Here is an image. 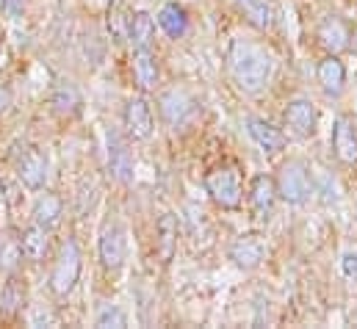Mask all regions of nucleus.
<instances>
[{"label":"nucleus","mask_w":357,"mask_h":329,"mask_svg":"<svg viewBox=\"0 0 357 329\" xmlns=\"http://www.w3.org/2000/svg\"><path fill=\"white\" fill-rule=\"evenodd\" d=\"M227 61H230L233 81L238 83V89L247 91V94H258L271 81V72H274L271 53L266 47L250 42V39H233Z\"/></svg>","instance_id":"nucleus-1"},{"label":"nucleus","mask_w":357,"mask_h":329,"mask_svg":"<svg viewBox=\"0 0 357 329\" xmlns=\"http://www.w3.org/2000/svg\"><path fill=\"white\" fill-rule=\"evenodd\" d=\"M81 271H84V254L78 241L70 236L61 249H59V257L53 263V271H50V291L56 296H70L81 280Z\"/></svg>","instance_id":"nucleus-2"},{"label":"nucleus","mask_w":357,"mask_h":329,"mask_svg":"<svg viewBox=\"0 0 357 329\" xmlns=\"http://www.w3.org/2000/svg\"><path fill=\"white\" fill-rule=\"evenodd\" d=\"M274 185H277V197L285 199L288 205H305L313 194V177L305 161H288L280 166Z\"/></svg>","instance_id":"nucleus-3"},{"label":"nucleus","mask_w":357,"mask_h":329,"mask_svg":"<svg viewBox=\"0 0 357 329\" xmlns=\"http://www.w3.org/2000/svg\"><path fill=\"white\" fill-rule=\"evenodd\" d=\"M205 191H208V197H211L219 208H225V211L241 208V197H244V191H241V177H238V171L230 169V166H219V169L208 171V174H205Z\"/></svg>","instance_id":"nucleus-4"},{"label":"nucleus","mask_w":357,"mask_h":329,"mask_svg":"<svg viewBox=\"0 0 357 329\" xmlns=\"http://www.w3.org/2000/svg\"><path fill=\"white\" fill-rule=\"evenodd\" d=\"M158 111L164 116V122L178 130L191 122V116L197 114V100L185 91V89H167L158 94Z\"/></svg>","instance_id":"nucleus-5"},{"label":"nucleus","mask_w":357,"mask_h":329,"mask_svg":"<svg viewBox=\"0 0 357 329\" xmlns=\"http://www.w3.org/2000/svg\"><path fill=\"white\" fill-rule=\"evenodd\" d=\"M50 174V161L39 147H25L17 158V177L25 188L31 191H42Z\"/></svg>","instance_id":"nucleus-6"},{"label":"nucleus","mask_w":357,"mask_h":329,"mask_svg":"<svg viewBox=\"0 0 357 329\" xmlns=\"http://www.w3.org/2000/svg\"><path fill=\"white\" fill-rule=\"evenodd\" d=\"M97 254H100V263L102 268L108 271H119L125 266V257H128V236L119 224H105L102 233H100V241H97Z\"/></svg>","instance_id":"nucleus-7"},{"label":"nucleus","mask_w":357,"mask_h":329,"mask_svg":"<svg viewBox=\"0 0 357 329\" xmlns=\"http://www.w3.org/2000/svg\"><path fill=\"white\" fill-rule=\"evenodd\" d=\"M282 119H285V128H288L296 139H310V136L316 133V128H319L316 105H313L310 100H305V97L291 100V102L285 105Z\"/></svg>","instance_id":"nucleus-8"},{"label":"nucleus","mask_w":357,"mask_h":329,"mask_svg":"<svg viewBox=\"0 0 357 329\" xmlns=\"http://www.w3.org/2000/svg\"><path fill=\"white\" fill-rule=\"evenodd\" d=\"M122 122H125V130L130 139L136 141H147L155 130V122H153V108L144 97H130L125 102V114H122Z\"/></svg>","instance_id":"nucleus-9"},{"label":"nucleus","mask_w":357,"mask_h":329,"mask_svg":"<svg viewBox=\"0 0 357 329\" xmlns=\"http://www.w3.org/2000/svg\"><path fill=\"white\" fill-rule=\"evenodd\" d=\"M133 169H136V161H133L128 141L116 130H111L108 133V171H111V177L128 185L133 180Z\"/></svg>","instance_id":"nucleus-10"},{"label":"nucleus","mask_w":357,"mask_h":329,"mask_svg":"<svg viewBox=\"0 0 357 329\" xmlns=\"http://www.w3.org/2000/svg\"><path fill=\"white\" fill-rule=\"evenodd\" d=\"M247 133L266 155H280L285 150V133L261 116H247Z\"/></svg>","instance_id":"nucleus-11"},{"label":"nucleus","mask_w":357,"mask_h":329,"mask_svg":"<svg viewBox=\"0 0 357 329\" xmlns=\"http://www.w3.org/2000/svg\"><path fill=\"white\" fill-rule=\"evenodd\" d=\"M264 257H266V244L261 236H241L230 247V260L244 271L258 268L264 263Z\"/></svg>","instance_id":"nucleus-12"},{"label":"nucleus","mask_w":357,"mask_h":329,"mask_svg":"<svg viewBox=\"0 0 357 329\" xmlns=\"http://www.w3.org/2000/svg\"><path fill=\"white\" fill-rule=\"evenodd\" d=\"M333 150H335V158L341 164H357V130L347 116H338L333 125Z\"/></svg>","instance_id":"nucleus-13"},{"label":"nucleus","mask_w":357,"mask_h":329,"mask_svg":"<svg viewBox=\"0 0 357 329\" xmlns=\"http://www.w3.org/2000/svg\"><path fill=\"white\" fill-rule=\"evenodd\" d=\"M349 39H352V31L347 28L344 20H338V17H324V20L319 22V42L324 45L327 53L338 56V53L349 50V47H352Z\"/></svg>","instance_id":"nucleus-14"},{"label":"nucleus","mask_w":357,"mask_h":329,"mask_svg":"<svg viewBox=\"0 0 357 329\" xmlns=\"http://www.w3.org/2000/svg\"><path fill=\"white\" fill-rule=\"evenodd\" d=\"M61 216H64V202L59 194H39V199L33 202V211H31V222L45 227V230H56L61 224Z\"/></svg>","instance_id":"nucleus-15"},{"label":"nucleus","mask_w":357,"mask_h":329,"mask_svg":"<svg viewBox=\"0 0 357 329\" xmlns=\"http://www.w3.org/2000/svg\"><path fill=\"white\" fill-rule=\"evenodd\" d=\"M277 202V185L268 174H255L250 183V205L258 213V219H268L271 208Z\"/></svg>","instance_id":"nucleus-16"},{"label":"nucleus","mask_w":357,"mask_h":329,"mask_svg":"<svg viewBox=\"0 0 357 329\" xmlns=\"http://www.w3.org/2000/svg\"><path fill=\"white\" fill-rule=\"evenodd\" d=\"M316 78H319L321 89H324L330 97H338V94L344 91V86H347V67H344V61H341L338 56L330 53V56L319 64Z\"/></svg>","instance_id":"nucleus-17"},{"label":"nucleus","mask_w":357,"mask_h":329,"mask_svg":"<svg viewBox=\"0 0 357 329\" xmlns=\"http://www.w3.org/2000/svg\"><path fill=\"white\" fill-rule=\"evenodd\" d=\"M153 39H155V20L147 11H136L128 25V42L133 45V50H150Z\"/></svg>","instance_id":"nucleus-18"},{"label":"nucleus","mask_w":357,"mask_h":329,"mask_svg":"<svg viewBox=\"0 0 357 329\" xmlns=\"http://www.w3.org/2000/svg\"><path fill=\"white\" fill-rule=\"evenodd\" d=\"M25 299H28L25 280H20L17 274H11L8 282H6L3 291H0V313H3V316H17V313L25 307Z\"/></svg>","instance_id":"nucleus-19"},{"label":"nucleus","mask_w":357,"mask_h":329,"mask_svg":"<svg viewBox=\"0 0 357 329\" xmlns=\"http://www.w3.org/2000/svg\"><path fill=\"white\" fill-rule=\"evenodd\" d=\"M20 244H22V254H25V260L39 263V260L47 254V249H50V230L39 227V224H31V227L20 236Z\"/></svg>","instance_id":"nucleus-20"},{"label":"nucleus","mask_w":357,"mask_h":329,"mask_svg":"<svg viewBox=\"0 0 357 329\" xmlns=\"http://www.w3.org/2000/svg\"><path fill=\"white\" fill-rule=\"evenodd\" d=\"M133 72H136V83H139L144 91H153V89L158 86V78H161L155 53H153V50H136Z\"/></svg>","instance_id":"nucleus-21"},{"label":"nucleus","mask_w":357,"mask_h":329,"mask_svg":"<svg viewBox=\"0 0 357 329\" xmlns=\"http://www.w3.org/2000/svg\"><path fill=\"white\" fill-rule=\"evenodd\" d=\"M158 25L169 39H180L188 31V14L178 3H164L158 11Z\"/></svg>","instance_id":"nucleus-22"},{"label":"nucleus","mask_w":357,"mask_h":329,"mask_svg":"<svg viewBox=\"0 0 357 329\" xmlns=\"http://www.w3.org/2000/svg\"><path fill=\"white\" fill-rule=\"evenodd\" d=\"M50 105H53V111L59 116H75L81 111L84 100H81V91L73 83H59L53 97H50Z\"/></svg>","instance_id":"nucleus-23"},{"label":"nucleus","mask_w":357,"mask_h":329,"mask_svg":"<svg viewBox=\"0 0 357 329\" xmlns=\"http://www.w3.org/2000/svg\"><path fill=\"white\" fill-rule=\"evenodd\" d=\"M236 3H238V8L244 11V17H247L258 31H268V28L274 25V20H277L271 0H236Z\"/></svg>","instance_id":"nucleus-24"},{"label":"nucleus","mask_w":357,"mask_h":329,"mask_svg":"<svg viewBox=\"0 0 357 329\" xmlns=\"http://www.w3.org/2000/svg\"><path fill=\"white\" fill-rule=\"evenodd\" d=\"M22 260H25V254H22L20 238H6V241H0V271L17 274L20 266H22Z\"/></svg>","instance_id":"nucleus-25"},{"label":"nucleus","mask_w":357,"mask_h":329,"mask_svg":"<svg viewBox=\"0 0 357 329\" xmlns=\"http://www.w3.org/2000/svg\"><path fill=\"white\" fill-rule=\"evenodd\" d=\"M175 241H178V222H175L172 213H167V216L158 222V249H161V257H164V260L172 257Z\"/></svg>","instance_id":"nucleus-26"},{"label":"nucleus","mask_w":357,"mask_h":329,"mask_svg":"<svg viewBox=\"0 0 357 329\" xmlns=\"http://www.w3.org/2000/svg\"><path fill=\"white\" fill-rule=\"evenodd\" d=\"M128 25H130V17L125 14V8L119 3H114L108 8V33H111V39L116 45H122L128 39Z\"/></svg>","instance_id":"nucleus-27"},{"label":"nucleus","mask_w":357,"mask_h":329,"mask_svg":"<svg viewBox=\"0 0 357 329\" xmlns=\"http://www.w3.org/2000/svg\"><path fill=\"white\" fill-rule=\"evenodd\" d=\"M94 327H128V319L125 313L116 307V305H102L94 316Z\"/></svg>","instance_id":"nucleus-28"},{"label":"nucleus","mask_w":357,"mask_h":329,"mask_svg":"<svg viewBox=\"0 0 357 329\" xmlns=\"http://www.w3.org/2000/svg\"><path fill=\"white\" fill-rule=\"evenodd\" d=\"M319 180H321V185H319V191H321V199H324L327 205H330V202H338V197H341V194H338V185H335V180H333L327 171H321V174H319Z\"/></svg>","instance_id":"nucleus-29"},{"label":"nucleus","mask_w":357,"mask_h":329,"mask_svg":"<svg viewBox=\"0 0 357 329\" xmlns=\"http://www.w3.org/2000/svg\"><path fill=\"white\" fill-rule=\"evenodd\" d=\"M28 3H31V0H0V11H3L6 20H20V17L25 14Z\"/></svg>","instance_id":"nucleus-30"},{"label":"nucleus","mask_w":357,"mask_h":329,"mask_svg":"<svg viewBox=\"0 0 357 329\" xmlns=\"http://www.w3.org/2000/svg\"><path fill=\"white\" fill-rule=\"evenodd\" d=\"M341 268L349 280H357V247H349L341 257Z\"/></svg>","instance_id":"nucleus-31"},{"label":"nucleus","mask_w":357,"mask_h":329,"mask_svg":"<svg viewBox=\"0 0 357 329\" xmlns=\"http://www.w3.org/2000/svg\"><path fill=\"white\" fill-rule=\"evenodd\" d=\"M8 108H11V91H8V86L0 83V116L8 114Z\"/></svg>","instance_id":"nucleus-32"}]
</instances>
